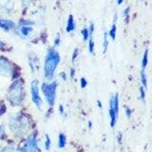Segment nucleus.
<instances>
[{
    "label": "nucleus",
    "mask_w": 152,
    "mask_h": 152,
    "mask_svg": "<svg viewBox=\"0 0 152 152\" xmlns=\"http://www.w3.org/2000/svg\"><path fill=\"white\" fill-rule=\"evenodd\" d=\"M62 78H63V80H66V73L65 72H62Z\"/></svg>",
    "instance_id": "32"
},
{
    "label": "nucleus",
    "mask_w": 152,
    "mask_h": 152,
    "mask_svg": "<svg viewBox=\"0 0 152 152\" xmlns=\"http://www.w3.org/2000/svg\"><path fill=\"white\" fill-rule=\"evenodd\" d=\"M13 72L12 65L5 58H0V73L4 76H11Z\"/></svg>",
    "instance_id": "7"
},
{
    "label": "nucleus",
    "mask_w": 152,
    "mask_h": 152,
    "mask_svg": "<svg viewBox=\"0 0 152 152\" xmlns=\"http://www.w3.org/2000/svg\"><path fill=\"white\" fill-rule=\"evenodd\" d=\"M141 81H142V87L146 88L147 80H146V75H145V69H142V70L141 71Z\"/></svg>",
    "instance_id": "16"
},
{
    "label": "nucleus",
    "mask_w": 152,
    "mask_h": 152,
    "mask_svg": "<svg viewBox=\"0 0 152 152\" xmlns=\"http://www.w3.org/2000/svg\"><path fill=\"white\" fill-rule=\"evenodd\" d=\"M56 88H57V82L56 81H54V82H52L50 84L43 83V85H42V91L45 95L48 104H49L50 107L53 106L54 102H55Z\"/></svg>",
    "instance_id": "4"
},
{
    "label": "nucleus",
    "mask_w": 152,
    "mask_h": 152,
    "mask_svg": "<svg viewBox=\"0 0 152 152\" xmlns=\"http://www.w3.org/2000/svg\"><path fill=\"white\" fill-rule=\"evenodd\" d=\"M82 35H83V39L84 41H87L88 39V36H89V32L88 28H84L82 30Z\"/></svg>",
    "instance_id": "19"
},
{
    "label": "nucleus",
    "mask_w": 152,
    "mask_h": 152,
    "mask_svg": "<svg viewBox=\"0 0 152 152\" xmlns=\"http://www.w3.org/2000/svg\"><path fill=\"white\" fill-rule=\"evenodd\" d=\"M88 50L90 53H93L94 52V42L92 40V38H90L89 40V44H88Z\"/></svg>",
    "instance_id": "20"
},
{
    "label": "nucleus",
    "mask_w": 152,
    "mask_h": 152,
    "mask_svg": "<svg viewBox=\"0 0 152 152\" xmlns=\"http://www.w3.org/2000/svg\"><path fill=\"white\" fill-rule=\"evenodd\" d=\"M28 126V120L23 114H18V115L12 116L11 118V121H10V127H11L13 134L16 136L23 135V133L26 131Z\"/></svg>",
    "instance_id": "3"
},
{
    "label": "nucleus",
    "mask_w": 152,
    "mask_h": 152,
    "mask_svg": "<svg viewBox=\"0 0 152 152\" xmlns=\"http://www.w3.org/2000/svg\"><path fill=\"white\" fill-rule=\"evenodd\" d=\"M109 116H110V126L114 127V126H115V125H116L118 114L116 113L115 109H114V107H113L112 97L110 98V101H109Z\"/></svg>",
    "instance_id": "8"
},
{
    "label": "nucleus",
    "mask_w": 152,
    "mask_h": 152,
    "mask_svg": "<svg viewBox=\"0 0 152 152\" xmlns=\"http://www.w3.org/2000/svg\"><path fill=\"white\" fill-rule=\"evenodd\" d=\"M87 85H88V81H87V79H86L85 77H82V78H81V88H85L86 87H87Z\"/></svg>",
    "instance_id": "21"
},
{
    "label": "nucleus",
    "mask_w": 152,
    "mask_h": 152,
    "mask_svg": "<svg viewBox=\"0 0 152 152\" xmlns=\"http://www.w3.org/2000/svg\"><path fill=\"white\" fill-rule=\"evenodd\" d=\"M50 145H51V142L50 139V136L46 134V141H45V148L46 150H50Z\"/></svg>",
    "instance_id": "18"
},
{
    "label": "nucleus",
    "mask_w": 152,
    "mask_h": 152,
    "mask_svg": "<svg viewBox=\"0 0 152 152\" xmlns=\"http://www.w3.org/2000/svg\"><path fill=\"white\" fill-rule=\"evenodd\" d=\"M1 152H14V150L12 148V147L7 146V147H5V148H3Z\"/></svg>",
    "instance_id": "23"
},
{
    "label": "nucleus",
    "mask_w": 152,
    "mask_h": 152,
    "mask_svg": "<svg viewBox=\"0 0 152 152\" xmlns=\"http://www.w3.org/2000/svg\"><path fill=\"white\" fill-rule=\"evenodd\" d=\"M121 133H119V136H118V141H119V144H121Z\"/></svg>",
    "instance_id": "33"
},
{
    "label": "nucleus",
    "mask_w": 152,
    "mask_h": 152,
    "mask_svg": "<svg viewBox=\"0 0 152 152\" xmlns=\"http://www.w3.org/2000/svg\"><path fill=\"white\" fill-rule=\"evenodd\" d=\"M15 27V23L12 20H8V19H0V28L3 30H11V28Z\"/></svg>",
    "instance_id": "9"
},
{
    "label": "nucleus",
    "mask_w": 152,
    "mask_h": 152,
    "mask_svg": "<svg viewBox=\"0 0 152 152\" xmlns=\"http://www.w3.org/2000/svg\"><path fill=\"white\" fill-rule=\"evenodd\" d=\"M97 104H98V107L100 108H102V103H101V101H100V100H98V101H97Z\"/></svg>",
    "instance_id": "31"
},
{
    "label": "nucleus",
    "mask_w": 152,
    "mask_h": 152,
    "mask_svg": "<svg viewBox=\"0 0 152 152\" xmlns=\"http://www.w3.org/2000/svg\"><path fill=\"white\" fill-rule=\"evenodd\" d=\"M126 116L127 117L131 116V109L129 107H126Z\"/></svg>",
    "instance_id": "26"
},
{
    "label": "nucleus",
    "mask_w": 152,
    "mask_h": 152,
    "mask_svg": "<svg viewBox=\"0 0 152 152\" xmlns=\"http://www.w3.org/2000/svg\"><path fill=\"white\" fill-rule=\"evenodd\" d=\"M4 46V43L2 41H0V48H2Z\"/></svg>",
    "instance_id": "36"
},
{
    "label": "nucleus",
    "mask_w": 152,
    "mask_h": 152,
    "mask_svg": "<svg viewBox=\"0 0 152 152\" xmlns=\"http://www.w3.org/2000/svg\"><path fill=\"white\" fill-rule=\"evenodd\" d=\"M59 112H60V114H61V115H64V114H65L64 107L62 106V104H60V106H59Z\"/></svg>",
    "instance_id": "25"
},
{
    "label": "nucleus",
    "mask_w": 152,
    "mask_h": 152,
    "mask_svg": "<svg viewBox=\"0 0 152 152\" xmlns=\"http://www.w3.org/2000/svg\"><path fill=\"white\" fill-rule=\"evenodd\" d=\"M2 136H3V128L0 126V138H2Z\"/></svg>",
    "instance_id": "30"
},
{
    "label": "nucleus",
    "mask_w": 152,
    "mask_h": 152,
    "mask_svg": "<svg viewBox=\"0 0 152 152\" xmlns=\"http://www.w3.org/2000/svg\"><path fill=\"white\" fill-rule=\"evenodd\" d=\"M20 152H39L37 146L36 135L32 134L24 142V144L20 146Z\"/></svg>",
    "instance_id": "5"
},
{
    "label": "nucleus",
    "mask_w": 152,
    "mask_h": 152,
    "mask_svg": "<svg viewBox=\"0 0 152 152\" xmlns=\"http://www.w3.org/2000/svg\"><path fill=\"white\" fill-rule=\"evenodd\" d=\"M8 99L12 106H20L23 101V81L16 80L10 87L8 91Z\"/></svg>",
    "instance_id": "2"
},
{
    "label": "nucleus",
    "mask_w": 152,
    "mask_h": 152,
    "mask_svg": "<svg viewBox=\"0 0 152 152\" xmlns=\"http://www.w3.org/2000/svg\"><path fill=\"white\" fill-rule=\"evenodd\" d=\"M74 74H75V69L72 68L70 69V78H73L74 77Z\"/></svg>",
    "instance_id": "28"
},
{
    "label": "nucleus",
    "mask_w": 152,
    "mask_h": 152,
    "mask_svg": "<svg viewBox=\"0 0 152 152\" xmlns=\"http://www.w3.org/2000/svg\"><path fill=\"white\" fill-rule=\"evenodd\" d=\"M140 92H141V99H142V100H145V88H144V87H141V88H140Z\"/></svg>",
    "instance_id": "22"
},
{
    "label": "nucleus",
    "mask_w": 152,
    "mask_h": 152,
    "mask_svg": "<svg viewBox=\"0 0 152 152\" xmlns=\"http://www.w3.org/2000/svg\"><path fill=\"white\" fill-rule=\"evenodd\" d=\"M88 127H89V128H91V127H92V123H91V122H88Z\"/></svg>",
    "instance_id": "35"
},
{
    "label": "nucleus",
    "mask_w": 152,
    "mask_h": 152,
    "mask_svg": "<svg viewBox=\"0 0 152 152\" xmlns=\"http://www.w3.org/2000/svg\"><path fill=\"white\" fill-rule=\"evenodd\" d=\"M59 44H60V38H59V36H57L55 41H54V45L55 46H59Z\"/></svg>",
    "instance_id": "27"
},
{
    "label": "nucleus",
    "mask_w": 152,
    "mask_h": 152,
    "mask_svg": "<svg viewBox=\"0 0 152 152\" xmlns=\"http://www.w3.org/2000/svg\"><path fill=\"white\" fill-rule=\"evenodd\" d=\"M66 142V137L64 133H60L58 137V146L60 148H64Z\"/></svg>",
    "instance_id": "12"
},
{
    "label": "nucleus",
    "mask_w": 152,
    "mask_h": 152,
    "mask_svg": "<svg viewBox=\"0 0 152 152\" xmlns=\"http://www.w3.org/2000/svg\"><path fill=\"white\" fill-rule=\"evenodd\" d=\"M74 28H75V24H74V20H73V16L70 14L68 19V24H66V31L70 32V31H74Z\"/></svg>",
    "instance_id": "11"
},
{
    "label": "nucleus",
    "mask_w": 152,
    "mask_h": 152,
    "mask_svg": "<svg viewBox=\"0 0 152 152\" xmlns=\"http://www.w3.org/2000/svg\"><path fill=\"white\" fill-rule=\"evenodd\" d=\"M19 31H20L21 34L23 36H28V33L32 31V28L28 27V26H22V27H20V28H19Z\"/></svg>",
    "instance_id": "14"
},
{
    "label": "nucleus",
    "mask_w": 152,
    "mask_h": 152,
    "mask_svg": "<svg viewBox=\"0 0 152 152\" xmlns=\"http://www.w3.org/2000/svg\"><path fill=\"white\" fill-rule=\"evenodd\" d=\"M109 36L111 37L112 40H115V38H116V25H115V22L113 23L110 31H109Z\"/></svg>",
    "instance_id": "15"
},
{
    "label": "nucleus",
    "mask_w": 152,
    "mask_h": 152,
    "mask_svg": "<svg viewBox=\"0 0 152 152\" xmlns=\"http://www.w3.org/2000/svg\"><path fill=\"white\" fill-rule=\"evenodd\" d=\"M77 55H78V50H75L73 51V55H72V62L75 61V59L77 58Z\"/></svg>",
    "instance_id": "24"
},
{
    "label": "nucleus",
    "mask_w": 152,
    "mask_h": 152,
    "mask_svg": "<svg viewBox=\"0 0 152 152\" xmlns=\"http://www.w3.org/2000/svg\"><path fill=\"white\" fill-rule=\"evenodd\" d=\"M12 0H0V11H9L12 7Z\"/></svg>",
    "instance_id": "10"
},
{
    "label": "nucleus",
    "mask_w": 152,
    "mask_h": 152,
    "mask_svg": "<svg viewBox=\"0 0 152 152\" xmlns=\"http://www.w3.org/2000/svg\"><path fill=\"white\" fill-rule=\"evenodd\" d=\"M147 62H148V50H145V53L144 56H142V69H145L147 66Z\"/></svg>",
    "instance_id": "13"
},
{
    "label": "nucleus",
    "mask_w": 152,
    "mask_h": 152,
    "mask_svg": "<svg viewBox=\"0 0 152 152\" xmlns=\"http://www.w3.org/2000/svg\"><path fill=\"white\" fill-rule=\"evenodd\" d=\"M123 2H124V0H117V3H118V5H121Z\"/></svg>",
    "instance_id": "34"
},
{
    "label": "nucleus",
    "mask_w": 152,
    "mask_h": 152,
    "mask_svg": "<svg viewBox=\"0 0 152 152\" xmlns=\"http://www.w3.org/2000/svg\"><path fill=\"white\" fill-rule=\"evenodd\" d=\"M31 93L32 102L35 104V106L38 108L41 109L43 102H42V99L39 94V88H38V81L37 80H33L31 84Z\"/></svg>",
    "instance_id": "6"
},
{
    "label": "nucleus",
    "mask_w": 152,
    "mask_h": 152,
    "mask_svg": "<svg viewBox=\"0 0 152 152\" xmlns=\"http://www.w3.org/2000/svg\"><path fill=\"white\" fill-rule=\"evenodd\" d=\"M104 53H106V51L107 50V47H108V40H107V32H104Z\"/></svg>",
    "instance_id": "17"
},
{
    "label": "nucleus",
    "mask_w": 152,
    "mask_h": 152,
    "mask_svg": "<svg viewBox=\"0 0 152 152\" xmlns=\"http://www.w3.org/2000/svg\"><path fill=\"white\" fill-rule=\"evenodd\" d=\"M129 10H130V9L128 8V7H127V8H126V9L125 10V15H126V16H127L128 12H129Z\"/></svg>",
    "instance_id": "29"
},
{
    "label": "nucleus",
    "mask_w": 152,
    "mask_h": 152,
    "mask_svg": "<svg viewBox=\"0 0 152 152\" xmlns=\"http://www.w3.org/2000/svg\"><path fill=\"white\" fill-rule=\"evenodd\" d=\"M59 62H60V55L58 53V51L54 50L53 48H50V49L48 50L45 58V65H44V74L47 79L52 78Z\"/></svg>",
    "instance_id": "1"
}]
</instances>
